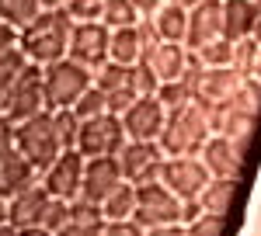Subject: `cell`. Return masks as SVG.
<instances>
[{"mask_svg":"<svg viewBox=\"0 0 261 236\" xmlns=\"http://www.w3.org/2000/svg\"><path fill=\"white\" fill-rule=\"evenodd\" d=\"M70 32H73V18H70L66 7H42L39 18L21 28L18 45H21V52L28 56V63L49 66V63L66 56Z\"/></svg>","mask_w":261,"mask_h":236,"instance_id":"1","label":"cell"},{"mask_svg":"<svg viewBox=\"0 0 261 236\" xmlns=\"http://www.w3.org/2000/svg\"><path fill=\"white\" fill-rule=\"evenodd\" d=\"M213 129H209V115L202 104H188L181 111H171L167 122H164V132H161V150L164 157H199L202 146L209 142Z\"/></svg>","mask_w":261,"mask_h":236,"instance_id":"2","label":"cell"},{"mask_svg":"<svg viewBox=\"0 0 261 236\" xmlns=\"http://www.w3.org/2000/svg\"><path fill=\"white\" fill-rule=\"evenodd\" d=\"M14 150H18V153L28 160L39 174L63 153L60 132H56V118H53L49 108L14 125Z\"/></svg>","mask_w":261,"mask_h":236,"instance_id":"3","label":"cell"},{"mask_svg":"<svg viewBox=\"0 0 261 236\" xmlns=\"http://www.w3.org/2000/svg\"><path fill=\"white\" fill-rule=\"evenodd\" d=\"M42 83H45V108L60 111V108H73L77 98L94 83V73L81 66L77 59L63 56L49 66H42Z\"/></svg>","mask_w":261,"mask_h":236,"instance_id":"4","label":"cell"},{"mask_svg":"<svg viewBox=\"0 0 261 236\" xmlns=\"http://www.w3.org/2000/svg\"><path fill=\"white\" fill-rule=\"evenodd\" d=\"M0 111L11 118L14 125L24 122V118L45 111V83H42V66L28 63L24 70L18 73V80L4 91L0 98Z\"/></svg>","mask_w":261,"mask_h":236,"instance_id":"5","label":"cell"},{"mask_svg":"<svg viewBox=\"0 0 261 236\" xmlns=\"http://www.w3.org/2000/svg\"><path fill=\"white\" fill-rule=\"evenodd\" d=\"M181 201L164 181H150V184H136V222L143 229L150 226H174L181 222ZM185 226V222H181Z\"/></svg>","mask_w":261,"mask_h":236,"instance_id":"6","label":"cell"},{"mask_svg":"<svg viewBox=\"0 0 261 236\" xmlns=\"http://www.w3.org/2000/svg\"><path fill=\"white\" fill-rule=\"evenodd\" d=\"M125 125H122V115H112L105 111L98 118H87L81 122V139H77V150H81L87 160L94 157H119V150L125 146Z\"/></svg>","mask_w":261,"mask_h":236,"instance_id":"7","label":"cell"},{"mask_svg":"<svg viewBox=\"0 0 261 236\" xmlns=\"http://www.w3.org/2000/svg\"><path fill=\"white\" fill-rule=\"evenodd\" d=\"M115 160L129 184H150V181H161V167L167 157H164L161 142H153V139H125Z\"/></svg>","mask_w":261,"mask_h":236,"instance_id":"8","label":"cell"},{"mask_svg":"<svg viewBox=\"0 0 261 236\" xmlns=\"http://www.w3.org/2000/svg\"><path fill=\"white\" fill-rule=\"evenodd\" d=\"M108 45H112V28L108 24H101V21H73L66 56L77 59L81 66H87L94 73L101 63H108Z\"/></svg>","mask_w":261,"mask_h":236,"instance_id":"9","label":"cell"},{"mask_svg":"<svg viewBox=\"0 0 261 236\" xmlns=\"http://www.w3.org/2000/svg\"><path fill=\"white\" fill-rule=\"evenodd\" d=\"M84 157L81 150H63L60 157L53 160L45 170L39 174L42 188L49 191L53 198H63V201H73V198H81V181H84Z\"/></svg>","mask_w":261,"mask_h":236,"instance_id":"10","label":"cell"},{"mask_svg":"<svg viewBox=\"0 0 261 236\" xmlns=\"http://www.w3.org/2000/svg\"><path fill=\"white\" fill-rule=\"evenodd\" d=\"M161 181L181 198V201H199L205 184L213 181L205 163L199 157H167L161 167Z\"/></svg>","mask_w":261,"mask_h":236,"instance_id":"11","label":"cell"},{"mask_svg":"<svg viewBox=\"0 0 261 236\" xmlns=\"http://www.w3.org/2000/svg\"><path fill=\"white\" fill-rule=\"evenodd\" d=\"M94 87L105 94L112 115H122L133 101L140 98L136 94V80H133V66H122V63H112V59L94 70Z\"/></svg>","mask_w":261,"mask_h":236,"instance_id":"12","label":"cell"},{"mask_svg":"<svg viewBox=\"0 0 261 236\" xmlns=\"http://www.w3.org/2000/svg\"><path fill=\"white\" fill-rule=\"evenodd\" d=\"M247 150L251 146H244V142H237V139H230V136H209L199 160L205 163L209 177H233V181H241Z\"/></svg>","mask_w":261,"mask_h":236,"instance_id":"13","label":"cell"},{"mask_svg":"<svg viewBox=\"0 0 261 236\" xmlns=\"http://www.w3.org/2000/svg\"><path fill=\"white\" fill-rule=\"evenodd\" d=\"M164 122H167V108L161 104L157 94L150 98H136L125 111H122V125H125V136L129 139H161Z\"/></svg>","mask_w":261,"mask_h":236,"instance_id":"14","label":"cell"},{"mask_svg":"<svg viewBox=\"0 0 261 236\" xmlns=\"http://www.w3.org/2000/svg\"><path fill=\"white\" fill-rule=\"evenodd\" d=\"M122 170H119V160L115 157H94L84 163V181H81V201H91V205H105V198L119 188Z\"/></svg>","mask_w":261,"mask_h":236,"instance_id":"15","label":"cell"},{"mask_svg":"<svg viewBox=\"0 0 261 236\" xmlns=\"http://www.w3.org/2000/svg\"><path fill=\"white\" fill-rule=\"evenodd\" d=\"M226 35V24H223V0H202L188 11V35H185V45L192 52H199L202 45L216 42ZM230 39V35H226Z\"/></svg>","mask_w":261,"mask_h":236,"instance_id":"16","label":"cell"},{"mask_svg":"<svg viewBox=\"0 0 261 236\" xmlns=\"http://www.w3.org/2000/svg\"><path fill=\"white\" fill-rule=\"evenodd\" d=\"M241 73L233 66H202V73L195 77V104L213 108V104H226L233 98V91L241 87Z\"/></svg>","mask_w":261,"mask_h":236,"instance_id":"17","label":"cell"},{"mask_svg":"<svg viewBox=\"0 0 261 236\" xmlns=\"http://www.w3.org/2000/svg\"><path fill=\"white\" fill-rule=\"evenodd\" d=\"M188 59H192V52H188L185 42H161V45L150 49L140 63H146V66L153 70V77L161 80V83H167V80H181L185 77Z\"/></svg>","mask_w":261,"mask_h":236,"instance_id":"18","label":"cell"},{"mask_svg":"<svg viewBox=\"0 0 261 236\" xmlns=\"http://www.w3.org/2000/svg\"><path fill=\"white\" fill-rule=\"evenodd\" d=\"M49 201H53V195L42 188V181L21 188L18 195L11 198V226H18V229L21 226H42V216H45Z\"/></svg>","mask_w":261,"mask_h":236,"instance_id":"19","label":"cell"},{"mask_svg":"<svg viewBox=\"0 0 261 236\" xmlns=\"http://www.w3.org/2000/svg\"><path fill=\"white\" fill-rule=\"evenodd\" d=\"M105 222L108 219H105V212H101L98 205L73 198L70 201V212H66V222L53 236H101L105 233Z\"/></svg>","mask_w":261,"mask_h":236,"instance_id":"20","label":"cell"},{"mask_svg":"<svg viewBox=\"0 0 261 236\" xmlns=\"http://www.w3.org/2000/svg\"><path fill=\"white\" fill-rule=\"evenodd\" d=\"M35 181H39V170L21 157L18 150L0 153V198L11 201L21 188H28V184H35Z\"/></svg>","mask_w":261,"mask_h":236,"instance_id":"21","label":"cell"},{"mask_svg":"<svg viewBox=\"0 0 261 236\" xmlns=\"http://www.w3.org/2000/svg\"><path fill=\"white\" fill-rule=\"evenodd\" d=\"M258 14H261L258 0H223V24H226V35L233 42L254 35Z\"/></svg>","mask_w":261,"mask_h":236,"instance_id":"22","label":"cell"},{"mask_svg":"<svg viewBox=\"0 0 261 236\" xmlns=\"http://www.w3.org/2000/svg\"><path fill=\"white\" fill-rule=\"evenodd\" d=\"M143 35L140 24H129V28H112V45H108V59L122 63V66H136L143 59Z\"/></svg>","mask_w":261,"mask_h":236,"instance_id":"23","label":"cell"},{"mask_svg":"<svg viewBox=\"0 0 261 236\" xmlns=\"http://www.w3.org/2000/svg\"><path fill=\"white\" fill-rule=\"evenodd\" d=\"M233 198H237V181L233 177H213L205 184V191L199 195V205H202V212L226 219L230 209H233Z\"/></svg>","mask_w":261,"mask_h":236,"instance_id":"24","label":"cell"},{"mask_svg":"<svg viewBox=\"0 0 261 236\" xmlns=\"http://www.w3.org/2000/svg\"><path fill=\"white\" fill-rule=\"evenodd\" d=\"M150 21L164 42H185V35H188V7H181L174 0H167Z\"/></svg>","mask_w":261,"mask_h":236,"instance_id":"25","label":"cell"},{"mask_svg":"<svg viewBox=\"0 0 261 236\" xmlns=\"http://www.w3.org/2000/svg\"><path fill=\"white\" fill-rule=\"evenodd\" d=\"M101 212H105V219H108V222H115V219H136V184L122 181L119 188L105 198Z\"/></svg>","mask_w":261,"mask_h":236,"instance_id":"26","label":"cell"},{"mask_svg":"<svg viewBox=\"0 0 261 236\" xmlns=\"http://www.w3.org/2000/svg\"><path fill=\"white\" fill-rule=\"evenodd\" d=\"M42 14V0H0V21L14 24V28H24Z\"/></svg>","mask_w":261,"mask_h":236,"instance_id":"27","label":"cell"},{"mask_svg":"<svg viewBox=\"0 0 261 236\" xmlns=\"http://www.w3.org/2000/svg\"><path fill=\"white\" fill-rule=\"evenodd\" d=\"M98 21L108 28H129V24H140V11L133 0H105Z\"/></svg>","mask_w":261,"mask_h":236,"instance_id":"28","label":"cell"},{"mask_svg":"<svg viewBox=\"0 0 261 236\" xmlns=\"http://www.w3.org/2000/svg\"><path fill=\"white\" fill-rule=\"evenodd\" d=\"M157 98H161V104L167 108V115H171V111L188 108V104L195 101V91H192V83H188V80L181 77V80H167V83H161Z\"/></svg>","mask_w":261,"mask_h":236,"instance_id":"29","label":"cell"},{"mask_svg":"<svg viewBox=\"0 0 261 236\" xmlns=\"http://www.w3.org/2000/svg\"><path fill=\"white\" fill-rule=\"evenodd\" d=\"M28 66V56L21 52V45H14V49H4L0 52V98H4V91L18 80V73Z\"/></svg>","mask_w":261,"mask_h":236,"instance_id":"30","label":"cell"},{"mask_svg":"<svg viewBox=\"0 0 261 236\" xmlns=\"http://www.w3.org/2000/svg\"><path fill=\"white\" fill-rule=\"evenodd\" d=\"M230 104L258 118V115H261V83H258V80H251V77H244V80H241V87L233 91Z\"/></svg>","mask_w":261,"mask_h":236,"instance_id":"31","label":"cell"},{"mask_svg":"<svg viewBox=\"0 0 261 236\" xmlns=\"http://www.w3.org/2000/svg\"><path fill=\"white\" fill-rule=\"evenodd\" d=\"M56 118V132H60V142L63 150H77V139H81V118L73 108H60V111H53Z\"/></svg>","mask_w":261,"mask_h":236,"instance_id":"32","label":"cell"},{"mask_svg":"<svg viewBox=\"0 0 261 236\" xmlns=\"http://www.w3.org/2000/svg\"><path fill=\"white\" fill-rule=\"evenodd\" d=\"M195 56L202 59V66H233V39H216L209 45H202Z\"/></svg>","mask_w":261,"mask_h":236,"instance_id":"33","label":"cell"},{"mask_svg":"<svg viewBox=\"0 0 261 236\" xmlns=\"http://www.w3.org/2000/svg\"><path fill=\"white\" fill-rule=\"evenodd\" d=\"M73 111H77V118H81V122H87V118H98V115H105V111H108V101H105V94H101L98 87L91 83V87L84 91L81 98H77Z\"/></svg>","mask_w":261,"mask_h":236,"instance_id":"34","label":"cell"},{"mask_svg":"<svg viewBox=\"0 0 261 236\" xmlns=\"http://www.w3.org/2000/svg\"><path fill=\"white\" fill-rule=\"evenodd\" d=\"M223 229H226V219L209 216V212H199L192 222H185V233L188 236H223Z\"/></svg>","mask_w":261,"mask_h":236,"instance_id":"35","label":"cell"},{"mask_svg":"<svg viewBox=\"0 0 261 236\" xmlns=\"http://www.w3.org/2000/svg\"><path fill=\"white\" fill-rule=\"evenodd\" d=\"M133 80H136V94H140V98H150V94L161 91V80L153 77V70H150L146 63H136V66H133Z\"/></svg>","mask_w":261,"mask_h":236,"instance_id":"36","label":"cell"},{"mask_svg":"<svg viewBox=\"0 0 261 236\" xmlns=\"http://www.w3.org/2000/svg\"><path fill=\"white\" fill-rule=\"evenodd\" d=\"M105 0H66V11L73 21H98Z\"/></svg>","mask_w":261,"mask_h":236,"instance_id":"37","label":"cell"},{"mask_svg":"<svg viewBox=\"0 0 261 236\" xmlns=\"http://www.w3.org/2000/svg\"><path fill=\"white\" fill-rule=\"evenodd\" d=\"M101 236H146L136 219H115V222H105V233Z\"/></svg>","mask_w":261,"mask_h":236,"instance_id":"38","label":"cell"},{"mask_svg":"<svg viewBox=\"0 0 261 236\" xmlns=\"http://www.w3.org/2000/svg\"><path fill=\"white\" fill-rule=\"evenodd\" d=\"M7 150H14V122L0 111V153H7Z\"/></svg>","mask_w":261,"mask_h":236,"instance_id":"39","label":"cell"},{"mask_svg":"<svg viewBox=\"0 0 261 236\" xmlns=\"http://www.w3.org/2000/svg\"><path fill=\"white\" fill-rule=\"evenodd\" d=\"M18 28H14V24H7V21H0V52H4V49H14V45H18Z\"/></svg>","mask_w":261,"mask_h":236,"instance_id":"40","label":"cell"},{"mask_svg":"<svg viewBox=\"0 0 261 236\" xmlns=\"http://www.w3.org/2000/svg\"><path fill=\"white\" fill-rule=\"evenodd\" d=\"M136 4V11H140V18H153L157 11H161L167 0H133Z\"/></svg>","mask_w":261,"mask_h":236,"instance_id":"41","label":"cell"},{"mask_svg":"<svg viewBox=\"0 0 261 236\" xmlns=\"http://www.w3.org/2000/svg\"><path fill=\"white\" fill-rule=\"evenodd\" d=\"M146 236H188V233H185V226H181V222H174V226H150Z\"/></svg>","mask_w":261,"mask_h":236,"instance_id":"42","label":"cell"},{"mask_svg":"<svg viewBox=\"0 0 261 236\" xmlns=\"http://www.w3.org/2000/svg\"><path fill=\"white\" fill-rule=\"evenodd\" d=\"M244 77H251V80H258V83H261V45L254 49V59H251V66H247Z\"/></svg>","mask_w":261,"mask_h":236,"instance_id":"43","label":"cell"},{"mask_svg":"<svg viewBox=\"0 0 261 236\" xmlns=\"http://www.w3.org/2000/svg\"><path fill=\"white\" fill-rule=\"evenodd\" d=\"M18 236H53V233H49L45 226H21Z\"/></svg>","mask_w":261,"mask_h":236,"instance_id":"44","label":"cell"},{"mask_svg":"<svg viewBox=\"0 0 261 236\" xmlns=\"http://www.w3.org/2000/svg\"><path fill=\"white\" fill-rule=\"evenodd\" d=\"M4 222H11V201L7 198H0V226Z\"/></svg>","mask_w":261,"mask_h":236,"instance_id":"45","label":"cell"},{"mask_svg":"<svg viewBox=\"0 0 261 236\" xmlns=\"http://www.w3.org/2000/svg\"><path fill=\"white\" fill-rule=\"evenodd\" d=\"M0 236H18V226H11V222H4V226H0Z\"/></svg>","mask_w":261,"mask_h":236,"instance_id":"46","label":"cell"},{"mask_svg":"<svg viewBox=\"0 0 261 236\" xmlns=\"http://www.w3.org/2000/svg\"><path fill=\"white\" fill-rule=\"evenodd\" d=\"M42 7H66V0H42Z\"/></svg>","mask_w":261,"mask_h":236,"instance_id":"47","label":"cell"},{"mask_svg":"<svg viewBox=\"0 0 261 236\" xmlns=\"http://www.w3.org/2000/svg\"><path fill=\"white\" fill-rule=\"evenodd\" d=\"M251 39H254V42L261 45V14H258V24H254V35H251Z\"/></svg>","mask_w":261,"mask_h":236,"instance_id":"48","label":"cell"},{"mask_svg":"<svg viewBox=\"0 0 261 236\" xmlns=\"http://www.w3.org/2000/svg\"><path fill=\"white\" fill-rule=\"evenodd\" d=\"M174 4H181V7H188V11H192V7H195V4H202V0H174Z\"/></svg>","mask_w":261,"mask_h":236,"instance_id":"49","label":"cell"}]
</instances>
